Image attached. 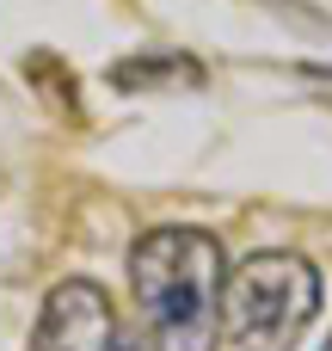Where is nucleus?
Segmentation results:
<instances>
[{"instance_id": "nucleus-1", "label": "nucleus", "mask_w": 332, "mask_h": 351, "mask_svg": "<svg viewBox=\"0 0 332 351\" xmlns=\"http://www.w3.org/2000/svg\"><path fill=\"white\" fill-rule=\"evenodd\" d=\"M129 284L160 351H222V241L203 228H148L129 253Z\"/></svg>"}, {"instance_id": "nucleus-2", "label": "nucleus", "mask_w": 332, "mask_h": 351, "mask_svg": "<svg viewBox=\"0 0 332 351\" xmlns=\"http://www.w3.org/2000/svg\"><path fill=\"white\" fill-rule=\"evenodd\" d=\"M320 315V271L302 253H246L222 284V339L234 351H296Z\"/></svg>"}, {"instance_id": "nucleus-3", "label": "nucleus", "mask_w": 332, "mask_h": 351, "mask_svg": "<svg viewBox=\"0 0 332 351\" xmlns=\"http://www.w3.org/2000/svg\"><path fill=\"white\" fill-rule=\"evenodd\" d=\"M111 339H117V308L92 278L55 284L31 327V351H111Z\"/></svg>"}, {"instance_id": "nucleus-4", "label": "nucleus", "mask_w": 332, "mask_h": 351, "mask_svg": "<svg viewBox=\"0 0 332 351\" xmlns=\"http://www.w3.org/2000/svg\"><path fill=\"white\" fill-rule=\"evenodd\" d=\"M111 80H117V86H148V80H197V68H191V62H166V68H148V62H117V68H111Z\"/></svg>"}, {"instance_id": "nucleus-5", "label": "nucleus", "mask_w": 332, "mask_h": 351, "mask_svg": "<svg viewBox=\"0 0 332 351\" xmlns=\"http://www.w3.org/2000/svg\"><path fill=\"white\" fill-rule=\"evenodd\" d=\"M111 351H160L154 339H111Z\"/></svg>"}, {"instance_id": "nucleus-6", "label": "nucleus", "mask_w": 332, "mask_h": 351, "mask_svg": "<svg viewBox=\"0 0 332 351\" xmlns=\"http://www.w3.org/2000/svg\"><path fill=\"white\" fill-rule=\"evenodd\" d=\"M327 351H332V346H327Z\"/></svg>"}]
</instances>
